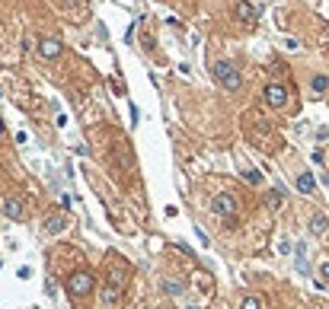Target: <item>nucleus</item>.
Wrapping results in <instances>:
<instances>
[{
  "label": "nucleus",
  "mask_w": 329,
  "mask_h": 309,
  "mask_svg": "<svg viewBox=\"0 0 329 309\" xmlns=\"http://www.w3.org/2000/svg\"><path fill=\"white\" fill-rule=\"evenodd\" d=\"M163 290L173 294V296H179V294H183V284H179V280H163Z\"/></svg>",
  "instance_id": "nucleus-15"
},
{
  "label": "nucleus",
  "mask_w": 329,
  "mask_h": 309,
  "mask_svg": "<svg viewBox=\"0 0 329 309\" xmlns=\"http://www.w3.org/2000/svg\"><path fill=\"white\" fill-rule=\"evenodd\" d=\"M265 102L272 108H281L284 102H288V90H284L281 83H268V86H265Z\"/></svg>",
  "instance_id": "nucleus-5"
},
{
  "label": "nucleus",
  "mask_w": 329,
  "mask_h": 309,
  "mask_svg": "<svg viewBox=\"0 0 329 309\" xmlns=\"http://www.w3.org/2000/svg\"><path fill=\"white\" fill-rule=\"evenodd\" d=\"M319 280H323V284L329 280V262H323V264H319Z\"/></svg>",
  "instance_id": "nucleus-18"
},
{
  "label": "nucleus",
  "mask_w": 329,
  "mask_h": 309,
  "mask_svg": "<svg viewBox=\"0 0 329 309\" xmlns=\"http://www.w3.org/2000/svg\"><path fill=\"white\" fill-rule=\"evenodd\" d=\"M243 178H246L249 185H259V182H262V172H256V169H246V172H243Z\"/></svg>",
  "instance_id": "nucleus-16"
},
{
  "label": "nucleus",
  "mask_w": 329,
  "mask_h": 309,
  "mask_svg": "<svg viewBox=\"0 0 329 309\" xmlns=\"http://www.w3.org/2000/svg\"><path fill=\"white\" fill-rule=\"evenodd\" d=\"M4 214L10 220H23L26 217V204L20 198H4Z\"/></svg>",
  "instance_id": "nucleus-7"
},
{
  "label": "nucleus",
  "mask_w": 329,
  "mask_h": 309,
  "mask_svg": "<svg viewBox=\"0 0 329 309\" xmlns=\"http://www.w3.org/2000/svg\"><path fill=\"white\" fill-rule=\"evenodd\" d=\"M64 226H67V217H64V214H51V217L45 220V233H61Z\"/></svg>",
  "instance_id": "nucleus-10"
},
{
  "label": "nucleus",
  "mask_w": 329,
  "mask_h": 309,
  "mask_svg": "<svg viewBox=\"0 0 329 309\" xmlns=\"http://www.w3.org/2000/svg\"><path fill=\"white\" fill-rule=\"evenodd\" d=\"M313 188H316V178L310 176V172H300L297 176V192L300 194H313Z\"/></svg>",
  "instance_id": "nucleus-11"
},
{
  "label": "nucleus",
  "mask_w": 329,
  "mask_h": 309,
  "mask_svg": "<svg viewBox=\"0 0 329 309\" xmlns=\"http://www.w3.org/2000/svg\"><path fill=\"white\" fill-rule=\"evenodd\" d=\"M99 300H102V306H118V300H122V290L112 287V284H106V287H102V294H99Z\"/></svg>",
  "instance_id": "nucleus-9"
},
{
  "label": "nucleus",
  "mask_w": 329,
  "mask_h": 309,
  "mask_svg": "<svg viewBox=\"0 0 329 309\" xmlns=\"http://www.w3.org/2000/svg\"><path fill=\"white\" fill-rule=\"evenodd\" d=\"M0 131H4V124H0Z\"/></svg>",
  "instance_id": "nucleus-20"
},
{
  "label": "nucleus",
  "mask_w": 329,
  "mask_h": 309,
  "mask_svg": "<svg viewBox=\"0 0 329 309\" xmlns=\"http://www.w3.org/2000/svg\"><path fill=\"white\" fill-rule=\"evenodd\" d=\"M240 309H265V303L259 296H243V303H240Z\"/></svg>",
  "instance_id": "nucleus-14"
},
{
  "label": "nucleus",
  "mask_w": 329,
  "mask_h": 309,
  "mask_svg": "<svg viewBox=\"0 0 329 309\" xmlns=\"http://www.w3.org/2000/svg\"><path fill=\"white\" fill-rule=\"evenodd\" d=\"M211 74H214V80H218L224 90H240V86H243V76L237 74V67H233L230 61L211 64Z\"/></svg>",
  "instance_id": "nucleus-1"
},
{
  "label": "nucleus",
  "mask_w": 329,
  "mask_h": 309,
  "mask_svg": "<svg viewBox=\"0 0 329 309\" xmlns=\"http://www.w3.org/2000/svg\"><path fill=\"white\" fill-rule=\"evenodd\" d=\"M313 90H316V92H326V90H329V80H326L323 74H319V76H313Z\"/></svg>",
  "instance_id": "nucleus-17"
},
{
  "label": "nucleus",
  "mask_w": 329,
  "mask_h": 309,
  "mask_svg": "<svg viewBox=\"0 0 329 309\" xmlns=\"http://www.w3.org/2000/svg\"><path fill=\"white\" fill-rule=\"evenodd\" d=\"M39 51H42V58H45V61H55V58L61 54V42L51 38V36H45V38L39 42Z\"/></svg>",
  "instance_id": "nucleus-6"
},
{
  "label": "nucleus",
  "mask_w": 329,
  "mask_h": 309,
  "mask_svg": "<svg viewBox=\"0 0 329 309\" xmlns=\"http://www.w3.org/2000/svg\"><path fill=\"white\" fill-rule=\"evenodd\" d=\"M265 204H268L272 210H275V208H281V188H272V192L265 194Z\"/></svg>",
  "instance_id": "nucleus-13"
},
{
  "label": "nucleus",
  "mask_w": 329,
  "mask_h": 309,
  "mask_svg": "<svg viewBox=\"0 0 329 309\" xmlns=\"http://www.w3.org/2000/svg\"><path fill=\"white\" fill-rule=\"evenodd\" d=\"M109 284H112V287H118V290L128 284V271L122 268V264H112V268H109Z\"/></svg>",
  "instance_id": "nucleus-8"
},
{
  "label": "nucleus",
  "mask_w": 329,
  "mask_h": 309,
  "mask_svg": "<svg viewBox=\"0 0 329 309\" xmlns=\"http://www.w3.org/2000/svg\"><path fill=\"white\" fill-rule=\"evenodd\" d=\"M278 252H281V255L291 252V242H288V239H281V242H278Z\"/></svg>",
  "instance_id": "nucleus-19"
},
{
  "label": "nucleus",
  "mask_w": 329,
  "mask_h": 309,
  "mask_svg": "<svg viewBox=\"0 0 329 309\" xmlns=\"http://www.w3.org/2000/svg\"><path fill=\"white\" fill-rule=\"evenodd\" d=\"M326 230H329L326 217H323V214H313V217H310V233H313V236H323Z\"/></svg>",
  "instance_id": "nucleus-12"
},
{
  "label": "nucleus",
  "mask_w": 329,
  "mask_h": 309,
  "mask_svg": "<svg viewBox=\"0 0 329 309\" xmlns=\"http://www.w3.org/2000/svg\"><path fill=\"white\" fill-rule=\"evenodd\" d=\"M211 210L218 214V217H233V214H237V198H233V194H214Z\"/></svg>",
  "instance_id": "nucleus-3"
},
{
  "label": "nucleus",
  "mask_w": 329,
  "mask_h": 309,
  "mask_svg": "<svg viewBox=\"0 0 329 309\" xmlns=\"http://www.w3.org/2000/svg\"><path fill=\"white\" fill-rule=\"evenodd\" d=\"M233 13H237V20L246 22V26H253L259 20V10L253 4H246V0H233Z\"/></svg>",
  "instance_id": "nucleus-4"
},
{
  "label": "nucleus",
  "mask_w": 329,
  "mask_h": 309,
  "mask_svg": "<svg viewBox=\"0 0 329 309\" xmlns=\"http://www.w3.org/2000/svg\"><path fill=\"white\" fill-rule=\"evenodd\" d=\"M93 287H96V280H93V274H90V271H74L71 278H67V294L77 296V300L90 296V294H93Z\"/></svg>",
  "instance_id": "nucleus-2"
}]
</instances>
